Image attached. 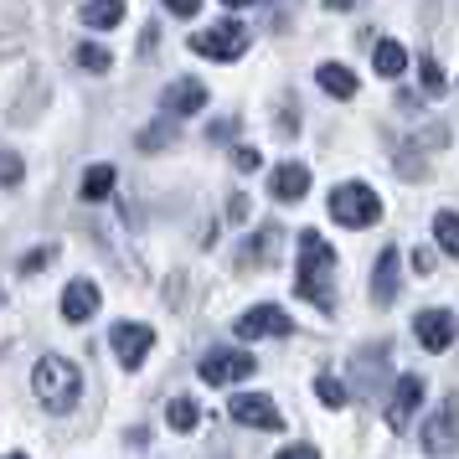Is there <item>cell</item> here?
<instances>
[{
    "instance_id": "cell-1",
    "label": "cell",
    "mask_w": 459,
    "mask_h": 459,
    "mask_svg": "<svg viewBox=\"0 0 459 459\" xmlns=\"http://www.w3.org/2000/svg\"><path fill=\"white\" fill-rule=\"evenodd\" d=\"M335 248L315 228L299 232V299H310L320 315H331V279H335Z\"/></svg>"
},
{
    "instance_id": "cell-2",
    "label": "cell",
    "mask_w": 459,
    "mask_h": 459,
    "mask_svg": "<svg viewBox=\"0 0 459 459\" xmlns=\"http://www.w3.org/2000/svg\"><path fill=\"white\" fill-rule=\"evenodd\" d=\"M31 387H37V397H42V408H52V413H73L78 397H83V372H78L67 356H42L37 372H31Z\"/></svg>"
},
{
    "instance_id": "cell-3",
    "label": "cell",
    "mask_w": 459,
    "mask_h": 459,
    "mask_svg": "<svg viewBox=\"0 0 459 459\" xmlns=\"http://www.w3.org/2000/svg\"><path fill=\"white\" fill-rule=\"evenodd\" d=\"M331 217L341 228H372L382 217V202H377V191L367 181H341L331 191Z\"/></svg>"
},
{
    "instance_id": "cell-4",
    "label": "cell",
    "mask_w": 459,
    "mask_h": 459,
    "mask_svg": "<svg viewBox=\"0 0 459 459\" xmlns=\"http://www.w3.org/2000/svg\"><path fill=\"white\" fill-rule=\"evenodd\" d=\"M191 52H196V57H212V63H238V57L248 52V26H238V22L207 26V31L191 37Z\"/></svg>"
},
{
    "instance_id": "cell-5",
    "label": "cell",
    "mask_w": 459,
    "mask_h": 459,
    "mask_svg": "<svg viewBox=\"0 0 459 459\" xmlns=\"http://www.w3.org/2000/svg\"><path fill=\"white\" fill-rule=\"evenodd\" d=\"M108 341H114L119 367H125V372H140L145 356H150V346H155V331H150L145 320H119V325L108 331Z\"/></svg>"
},
{
    "instance_id": "cell-6",
    "label": "cell",
    "mask_w": 459,
    "mask_h": 459,
    "mask_svg": "<svg viewBox=\"0 0 459 459\" xmlns=\"http://www.w3.org/2000/svg\"><path fill=\"white\" fill-rule=\"evenodd\" d=\"M232 331L243 335V341H273V335H290L294 320H290V310H279V305H253V310L238 315Z\"/></svg>"
},
{
    "instance_id": "cell-7",
    "label": "cell",
    "mask_w": 459,
    "mask_h": 459,
    "mask_svg": "<svg viewBox=\"0 0 459 459\" xmlns=\"http://www.w3.org/2000/svg\"><path fill=\"white\" fill-rule=\"evenodd\" d=\"M253 372H258V361L248 351H207L202 356V382H212V387H232V382H243Z\"/></svg>"
},
{
    "instance_id": "cell-8",
    "label": "cell",
    "mask_w": 459,
    "mask_h": 459,
    "mask_svg": "<svg viewBox=\"0 0 459 459\" xmlns=\"http://www.w3.org/2000/svg\"><path fill=\"white\" fill-rule=\"evenodd\" d=\"M232 423H243V429H284V413L273 408V397L264 393H238L228 403Z\"/></svg>"
},
{
    "instance_id": "cell-9",
    "label": "cell",
    "mask_w": 459,
    "mask_h": 459,
    "mask_svg": "<svg viewBox=\"0 0 459 459\" xmlns=\"http://www.w3.org/2000/svg\"><path fill=\"white\" fill-rule=\"evenodd\" d=\"M418 403H423V377L403 372L397 377V387H393V403H387V429H393V434H403V429L413 423Z\"/></svg>"
},
{
    "instance_id": "cell-10",
    "label": "cell",
    "mask_w": 459,
    "mask_h": 459,
    "mask_svg": "<svg viewBox=\"0 0 459 459\" xmlns=\"http://www.w3.org/2000/svg\"><path fill=\"white\" fill-rule=\"evenodd\" d=\"M423 449L434 459H455V397H444L423 423Z\"/></svg>"
},
{
    "instance_id": "cell-11",
    "label": "cell",
    "mask_w": 459,
    "mask_h": 459,
    "mask_svg": "<svg viewBox=\"0 0 459 459\" xmlns=\"http://www.w3.org/2000/svg\"><path fill=\"white\" fill-rule=\"evenodd\" d=\"M413 335H418L423 351H449L455 346V310H418Z\"/></svg>"
},
{
    "instance_id": "cell-12",
    "label": "cell",
    "mask_w": 459,
    "mask_h": 459,
    "mask_svg": "<svg viewBox=\"0 0 459 459\" xmlns=\"http://www.w3.org/2000/svg\"><path fill=\"white\" fill-rule=\"evenodd\" d=\"M305 191H310V166L284 160V166L269 170V196L273 202H305Z\"/></svg>"
},
{
    "instance_id": "cell-13",
    "label": "cell",
    "mask_w": 459,
    "mask_h": 459,
    "mask_svg": "<svg viewBox=\"0 0 459 459\" xmlns=\"http://www.w3.org/2000/svg\"><path fill=\"white\" fill-rule=\"evenodd\" d=\"M166 114H176V119H186V114H202L207 108V83H196V78H176V83L166 88Z\"/></svg>"
},
{
    "instance_id": "cell-14",
    "label": "cell",
    "mask_w": 459,
    "mask_h": 459,
    "mask_svg": "<svg viewBox=\"0 0 459 459\" xmlns=\"http://www.w3.org/2000/svg\"><path fill=\"white\" fill-rule=\"evenodd\" d=\"M93 310H99V290L88 279H73L63 290V320L67 325H83V320H93Z\"/></svg>"
},
{
    "instance_id": "cell-15",
    "label": "cell",
    "mask_w": 459,
    "mask_h": 459,
    "mask_svg": "<svg viewBox=\"0 0 459 459\" xmlns=\"http://www.w3.org/2000/svg\"><path fill=\"white\" fill-rule=\"evenodd\" d=\"M372 299H377V305H393V299H397V248H382V258H377Z\"/></svg>"
},
{
    "instance_id": "cell-16",
    "label": "cell",
    "mask_w": 459,
    "mask_h": 459,
    "mask_svg": "<svg viewBox=\"0 0 459 459\" xmlns=\"http://www.w3.org/2000/svg\"><path fill=\"white\" fill-rule=\"evenodd\" d=\"M315 83L325 88L331 99H356V73H351V67H341V63H320Z\"/></svg>"
},
{
    "instance_id": "cell-17",
    "label": "cell",
    "mask_w": 459,
    "mask_h": 459,
    "mask_svg": "<svg viewBox=\"0 0 459 459\" xmlns=\"http://www.w3.org/2000/svg\"><path fill=\"white\" fill-rule=\"evenodd\" d=\"M83 22L93 31H114L125 22V0H83Z\"/></svg>"
},
{
    "instance_id": "cell-18",
    "label": "cell",
    "mask_w": 459,
    "mask_h": 459,
    "mask_svg": "<svg viewBox=\"0 0 459 459\" xmlns=\"http://www.w3.org/2000/svg\"><path fill=\"white\" fill-rule=\"evenodd\" d=\"M372 67L382 73V78H403V67H408V52H403V42H382L372 47Z\"/></svg>"
},
{
    "instance_id": "cell-19",
    "label": "cell",
    "mask_w": 459,
    "mask_h": 459,
    "mask_svg": "<svg viewBox=\"0 0 459 459\" xmlns=\"http://www.w3.org/2000/svg\"><path fill=\"white\" fill-rule=\"evenodd\" d=\"M83 202H104L108 191H114V166H104V160H99V166H88L83 170Z\"/></svg>"
},
{
    "instance_id": "cell-20",
    "label": "cell",
    "mask_w": 459,
    "mask_h": 459,
    "mask_svg": "<svg viewBox=\"0 0 459 459\" xmlns=\"http://www.w3.org/2000/svg\"><path fill=\"white\" fill-rule=\"evenodd\" d=\"M196 418H202V408H196L191 397H170V403H166V423L176 429V434H191V429H196Z\"/></svg>"
},
{
    "instance_id": "cell-21",
    "label": "cell",
    "mask_w": 459,
    "mask_h": 459,
    "mask_svg": "<svg viewBox=\"0 0 459 459\" xmlns=\"http://www.w3.org/2000/svg\"><path fill=\"white\" fill-rule=\"evenodd\" d=\"M315 397H320V403H325V408H346V403H351V387H346V382H341V377L320 372V377H315Z\"/></svg>"
},
{
    "instance_id": "cell-22",
    "label": "cell",
    "mask_w": 459,
    "mask_h": 459,
    "mask_svg": "<svg viewBox=\"0 0 459 459\" xmlns=\"http://www.w3.org/2000/svg\"><path fill=\"white\" fill-rule=\"evenodd\" d=\"M434 238H438V253H449V258H455V253H459V217H455V212H438V217H434Z\"/></svg>"
},
{
    "instance_id": "cell-23",
    "label": "cell",
    "mask_w": 459,
    "mask_h": 459,
    "mask_svg": "<svg viewBox=\"0 0 459 459\" xmlns=\"http://www.w3.org/2000/svg\"><path fill=\"white\" fill-rule=\"evenodd\" d=\"M170 140H176V125H170V119H155V125L134 140V145H140V150H166Z\"/></svg>"
},
{
    "instance_id": "cell-24",
    "label": "cell",
    "mask_w": 459,
    "mask_h": 459,
    "mask_svg": "<svg viewBox=\"0 0 459 459\" xmlns=\"http://www.w3.org/2000/svg\"><path fill=\"white\" fill-rule=\"evenodd\" d=\"M78 67H88V73H108V52L104 47H78Z\"/></svg>"
},
{
    "instance_id": "cell-25",
    "label": "cell",
    "mask_w": 459,
    "mask_h": 459,
    "mask_svg": "<svg viewBox=\"0 0 459 459\" xmlns=\"http://www.w3.org/2000/svg\"><path fill=\"white\" fill-rule=\"evenodd\" d=\"M418 73H423V88H429V93H434V99H444V67L434 63V57H423V67H418Z\"/></svg>"
},
{
    "instance_id": "cell-26",
    "label": "cell",
    "mask_w": 459,
    "mask_h": 459,
    "mask_svg": "<svg viewBox=\"0 0 459 459\" xmlns=\"http://www.w3.org/2000/svg\"><path fill=\"white\" fill-rule=\"evenodd\" d=\"M22 160H16V155H0V186H22Z\"/></svg>"
},
{
    "instance_id": "cell-27",
    "label": "cell",
    "mask_w": 459,
    "mask_h": 459,
    "mask_svg": "<svg viewBox=\"0 0 459 459\" xmlns=\"http://www.w3.org/2000/svg\"><path fill=\"white\" fill-rule=\"evenodd\" d=\"M52 258H57V248H31V253L22 258V273H37V269H47Z\"/></svg>"
},
{
    "instance_id": "cell-28",
    "label": "cell",
    "mask_w": 459,
    "mask_h": 459,
    "mask_svg": "<svg viewBox=\"0 0 459 459\" xmlns=\"http://www.w3.org/2000/svg\"><path fill=\"white\" fill-rule=\"evenodd\" d=\"M232 166H238V170H258V166H264V155H258L253 145H238V150H232Z\"/></svg>"
},
{
    "instance_id": "cell-29",
    "label": "cell",
    "mask_w": 459,
    "mask_h": 459,
    "mask_svg": "<svg viewBox=\"0 0 459 459\" xmlns=\"http://www.w3.org/2000/svg\"><path fill=\"white\" fill-rule=\"evenodd\" d=\"M160 5H166L170 16H181V22H191V16L202 11V0H160Z\"/></svg>"
},
{
    "instance_id": "cell-30",
    "label": "cell",
    "mask_w": 459,
    "mask_h": 459,
    "mask_svg": "<svg viewBox=\"0 0 459 459\" xmlns=\"http://www.w3.org/2000/svg\"><path fill=\"white\" fill-rule=\"evenodd\" d=\"M248 207H253L248 196H232L228 202V222H248Z\"/></svg>"
},
{
    "instance_id": "cell-31",
    "label": "cell",
    "mask_w": 459,
    "mask_h": 459,
    "mask_svg": "<svg viewBox=\"0 0 459 459\" xmlns=\"http://www.w3.org/2000/svg\"><path fill=\"white\" fill-rule=\"evenodd\" d=\"M273 459H320V455H315L310 444H290V449H279Z\"/></svg>"
},
{
    "instance_id": "cell-32",
    "label": "cell",
    "mask_w": 459,
    "mask_h": 459,
    "mask_svg": "<svg viewBox=\"0 0 459 459\" xmlns=\"http://www.w3.org/2000/svg\"><path fill=\"white\" fill-rule=\"evenodd\" d=\"M413 269H418V273H434V253L418 248V253H413Z\"/></svg>"
},
{
    "instance_id": "cell-33",
    "label": "cell",
    "mask_w": 459,
    "mask_h": 459,
    "mask_svg": "<svg viewBox=\"0 0 459 459\" xmlns=\"http://www.w3.org/2000/svg\"><path fill=\"white\" fill-rule=\"evenodd\" d=\"M325 5H331V11H356L361 0H325Z\"/></svg>"
},
{
    "instance_id": "cell-34",
    "label": "cell",
    "mask_w": 459,
    "mask_h": 459,
    "mask_svg": "<svg viewBox=\"0 0 459 459\" xmlns=\"http://www.w3.org/2000/svg\"><path fill=\"white\" fill-rule=\"evenodd\" d=\"M232 11H243V5H258V0H228Z\"/></svg>"
},
{
    "instance_id": "cell-35",
    "label": "cell",
    "mask_w": 459,
    "mask_h": 459,
    "mask_svg": "<svg viewBox=\"0 0 459 459\" xmlns=\"http://www.w3.org/2000/svg\"><path fill=\"white\" fill-rule=\"evenodd\" d=\"M0 305H5V284H0Z\"/></svg>"
},
{
    "instance_id": "cell-36",
    "label": "cell",
    "mask_w": 459,
    "mask_h": 459,
    "mask_svg": "<svg viewBox=\"0 0 459 459\" xmlns=\"http://www.w3.org/2000/svg\"><path fill=\"white\" fill-rule=\"evenodd\" d=\"M5 459H26V455H5Z\"/></svg>"
}]
</instances>
